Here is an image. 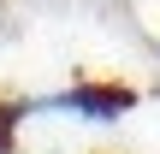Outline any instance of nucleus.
Masks as SVG:
<instances>
[{"mask_svg": "<svg viewBox=\"0 0 160 154\" xmlns=\"http://www.w3.org/2000/svg\"><path fill=\"white\" fill-rule=\"evenodd\" d=\"M131 107H137V89H125V83H71L48 101H30L24 113H71V119H89V125H119Z\"/></svg>", "mask_w": 160, "mask_h": 154, "instance_id": "1", "label": "nucleus"}]
</instances>
